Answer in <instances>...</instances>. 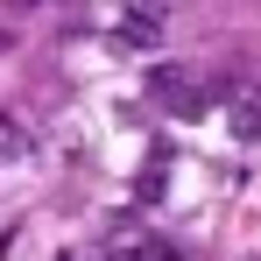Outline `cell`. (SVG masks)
Segmentation results:
<instances>
[{
    "instance_id": "6da1fadb",
    "label": "cell",
    "mask_w": 261,
    "mask_h": 261,
    "mask_svg": "<svg viewBox=\"0 0 261 261\" xmlns=\"http://www.w3.org/2000/svg\"><path fill=\"white\" fill-rule=\"evenodd\" d=\"M148 92L170 106L176 120H205V113H212V85H198L184 64H155V71H148Z\"/></svg>"
},
{
    "instance_id": "7a4b0ae2",
    "label": "cell",
    "mask_w": 261,
    "mask_h": 261,
    "mask_svg": "<svg viewBox=\"0 0 261 261\" xmlns=\"http://www.w3.org/2000/svg\"><path fill=\"white\" fill-rule=\"evenodd\" d=\"M113 43L120 49H163V7H127L113 21Z\"/></svg>"
},
{
    "instance_id": "3957f363",
    "label": "cell",
    "mask_w": 261,
    "mask_h": 261,
    "mask_svg": "<svg viewBox=\"0 0 261 261\" xmlns=\"http://www.w3.org/2000/svg\"><path fill=\"white\" fill-rule=\"evenodd\" d=\"M36 155V134L21 127L14 113H0V163H29Z\"/></svg>"
},
{
    "instance_id": "277c9868",
    "label": "cell",
    "mask_w": 261,
    "mask_h": 261,
    "mask_svg": "<svg viewBox=\"0 0 261 261\" xmlns=\"http://www.w3.org/2000/svg\"><path fill=\"white\" fill-rule=\"evenodd\" d=\"M233 134H240V141H261V92L233 106Z\"/></svg>"
},
{
    "instance_id": "5b68a950",
    "label": "cell",
    "mask_w": 261,
    "mask_h": 261,
    "mask_svg": "<svg viewBox=\"0 0 261 261\" xmlns=\"http://www.w3.org/2000/svg\"><path fill=\"white\" fill-rule=\"evenodd\" d=\"M163 191H170V176H163V163H148V170L134 176V198H141V205H163Z\"/></svg>"
}]
</instances>
